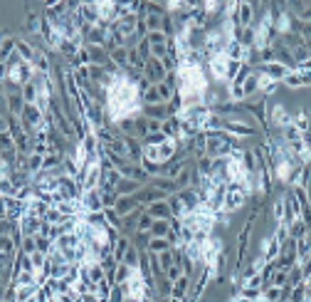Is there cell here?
<instances>
[{
  "mask_svg": "<svg viewBox=\"0 0 311 302\" xmlns=\"http://www.w3.org/2000/svg\"><path fill=\"white\" fill-rule=\"evenodd\" d=\"M247 193H245V188L242 184H227V196H225V206H223V211L225 213H235V211H240L242 206L247 203Z\"/></svg>",
  "mask_w": 311,
  "mask_h": 302,
  "instance_id": "obj_1",
  "label": "cell"
},
{
  "mask_svg": "<svg viewBox=\"0 0 311 302\" xmlns=\"http://www.w3.org/2000/svg\"><path fill=\"white\" fill-rule=\"evenodd\" d=\"M225 131L235 139H245V136H255L257 127L247 124V122H240V119H225Z\"/></svg>",
  "mask_w": 311,
  "mask_h": 302,
  "instance_id": "obj_2",
  "label": "cell"
},
{
  "mask_svg": "<svg viewBox=\"0 0 311 302\" xmlns=\"http://www.w3.org/2000/svg\"><path fill=\"white\" fill-rule=\"evenodd\" d=\"M143 77L151 82V85H161V82H166V77H168V72H166V67H163V62L161 59L151 57L148 62H146V70H143Z\"/></svg>",
  "mask_w": 311,
  "mask_h": 302,
  "instance_id": "obj_3",
  "label": "cell"
},
{
  "mask_svg": "<svg viewBox=\"0 0 311 302\" xmlns=\"http://www.w3.org/2000/svg\"><path fill=\"white\" fill-rule=\"evenodd\" d=\"M269 119H272V127H274V129H279V131H284L286 127H292V124H294V116L289 114L282 104H274V107L269 109Z\"/></svg>",
  "mask_w": 311,
  "mask_h": 302,
  "instance_id": "obj_4",
  "label": "cell"
},
{
  "mask_svg": "<svg viewBox=\"0 0 311 302\" xmlns=\"http://www.w3.org/2000/svg\"><path fill=\"white\" fill-rule=\"evenodd\" d=\"M79 201H82L86 213H99V211H104V198H101L99 188H97V191H84Z\"/></svg>",
  "mask_w": 311,
  "mask_h": 302,
  "instance_id": "obj_5",
  "label": "cell"
},
{
  "mask_svg": "<svg viewBox=\"0 0 311 302\" xmlns=\"http://www.w3.org/2000/svg\"><path fill=\"white\" fill-rule=\"evenodd\" d=\"M255 72L267 74L269 79H274V82H284V79H286V74H289V70H286L284 65H279V62H269V65H262V67H257Z\"/></svg>",
  "mask_w": 311,
  "mask_h": 302,
  "instance_id": "obj_6",
  "label": "cell"
},
{
  "mask_svg": "<svg viewBox=\"0 0 311 302\" xmlns=\"http://www.w3.org/2000/svg\"><path fill=\"white\" fill-rule=\"evenodd\" d=\"M208 67H210L212 79H217V82H227V57H225V55L210 57V59H208Z\"/></svg>",
  "mask_w": 311,
  "mask_h": 302,
  "instance_id": "obj_7",
  "label": "cell"
},
{
  "mask_svg": "<svg viewBox=\"0 0 311 302\" xmlns=\"http://www.w3.org/2000/svg\"><path fill=\"white\" fill-rule=\"evenodd\" d=\"M45 220L42 218H35V216H25L20 220V230H23V238H28V235H40V230H42Z\"/></svg>",
  "mask_w": 311,
  "mask_h": 302,
  "instance_id": "obj_8",
  "label": "cell"
},
{
  "mask_svg": "<svg viewBox=\"0 0 311 302\" xmlns=\"http://www.w3.org/2000/svg\"><path fill=\"white\" fill-rule=\"evenodd\" d=\"M146 213L151 218H156V220H161V218H173V213H170V206H168V198L166 201H156L151 203V206H146Z\"/></svg>",
  "mask_w": 311,
  "mask_h": 302,
  "instance_id": "obj_9",
  "label": "cell"
},
{
  "mask_svg": "<svg viewBox=\"0 0 311 302\" xmlns=\"http://www.w3.org/2000/svg\"><path fill=\"white\" fill-rule=\"evenodd\" d=\"M284 85L289 87V89H299V87H309V85H311V74H309V72H299V70H294V72H289V74H286Z\"/></svg>",
  "mask_w": 311,
  "mask_h": 302,
  "instance_id": "obj_10",
  "label": "cell"
},
{
  "mask_svg": "<svg viewBox=\"0 0 311 302\" xmlns=\"http://www.w3.org/2000/svg\"><path fill=\"white\" fill-rule=\"evenodd\" d=\"M143 116L146 119H156V122H166L170 116L168 104H153V107H143Z\"/></svg>",
  "mask_w": 311,
  "mask_h": 302,
  "instance_id": "obj_11",
  "label": "cell"
},
{
  "mask_svg": "<svg viewBox=\"0 0 311 302\" xmlns=\"http://www.w3.org/2000/svg\"><path fill=\"white\" fill-rule=\"evenodd\" d=\"M161 131L168 136V139H181V119L178 116H168L166 122H163V127H161Z\"/></svg>",
  "mask_w": 311,
  "mask_h": 302,
  "instance_id": "obj_12",
  "label": "cell"
},
{
  "mask_svg": "<svg viewBox=\"0 0 311 302\" xmlns=\"http://www.w3.org/2000/svg\"><path fill=\"white\" fill-rule=\"evenodd\" d=\"M141 188H143V184L134 181V178H121V184L116 186V193L119 196H136Z\"/></svg>",
  "mask_w": 311,
  "mask_h": 302,
  "instance_id": "obj_13",
  "label": "cell"
},
{
  "mask_svg": "<svg viewBox=\"0 0 311 302\" xmlns=\"http://www.w3.org/2000/svg\"><path fill=\"white\" fill-rule=\"evenodd\" d=\"M50 208H52V206H50V203H45L42 198H32V201H30V206H28V216L42 218V220H45V216L50 213Z\"/></svg>",
  "mask_w": 311,
  "mask_h": 302,
  "instance_id": "obj_14",
  "label": "cell"
},
{
  "mask_svg": "<svg viewBox=\"0 0 311 302\" xmlns=\"http://www.w3.org/2000/svg\"><path fill=\"white\" fill-rule=\"evenodd\" d=\"M13 285L25 288V285H37V273L35 270H17L13 277Z\"/></svg>",
  "mask_w": 311,
  "mask_h": 302,
  "instance_id": "obj_15",
  "label": "cell"
},
{
  "mask_svg": "<svg viewBox=\"0 0 311 302\" xmlns=\"http://www.w3.org/2000/svg\"><path fill=\"white\" fill-rule=\"evenodd\" d=\"M17 55H20L23 62H30V65H32V59L37 55V47L32 43H28V40H17Z\"/></svg>",
  "mask_w": 311,
  "mask_h": 302,
  "instance_id": "obj_16",
  "label": "cell"
},
{
  "mask_svg": "<svg viewBox=\"0 0 311 302\" xmlns=\"http://www.w3.org/2000/svg\"><path fill=\"white\" fill-rule=\"evenodd\" d=\"M23 109H25L23 94H20V92H10V94H8V112H10L13 116H20L23 114Z\"/></svg>",
  "mask_w": 311,
  "mask_h": 302,
  "instance_id": "obj_17",
  "label": "cell"
},
{
  "mask_svg": "<svg viewBox=\"0 0 311 302\" xmlns=\"http://www.w3.org/2000/svg\"><path fill=\"white\" fill-rule=\"evenodd\" d=\"M188 290H190V277H188V275H183L181 280H175V283H173V290H170V297H178V300H185Z\"/></svg>",
  "mask_w": 311,
  "mask_h": 302,
  "instance_id": "obj_18",
  "label": "cell"
},
{
  "mask_svg": "<svg viewBox=\"0 0 311 302\" xmlns=\"http://www.w3.org/2000/svg\"><path fill=\"white\" fill-rule=\"evenodd\" d=\"M245 52H247V50H245L237 40H230V43H227V47H225V57L227 59H235V62H242V59H245Z\"/></svg>",
  "mask_w": 311,
  "mask_h": 302,
  "instance_id": "obj_19",
  "label": "cell"
},
{
  "mask_svg": "<svg viewBox=\"0 0 311 302\" xmlns=\"http://www.w3.org/2000/svg\"><path fill=\"white\" fill-rule=\"evenodd\" d=\"M32 67H35V72H40V74H52V65H50V59H47V55H45L42 50H37V55L32 59Z\"/></svg>",
  "mask_w": 311,
  "mask_h": 302,
  "instance_id": "obj_20",
  "label": "cell"
},
{
  "mask_svg": "<svg viewBox=\"0 0 311 302\" xmlns=\"http://www.w3.org/2000/svg\"><path fill=\"white\" fill-rule=\"evenodd\" d=\"M309 230H311L309 226H306L301 218H297V220L289 226V238H292V240H301V238H306V233H309Z\"/></svg>",
  "mask_w": 311,
  "mask_h": 302,
  "instance_id": "obj_21",
  "label": "cell"
},
{
  "mask_svg": "<svg viewBox=\"0 0 311 302\" xmlns=\"http://www.w3.org/2000/svg\"><path fill=\"white\" fill-rule=\"evenodd\" d=\"M131 240H128L126 235H119V240L114 243V258L119 260V263H124V255L128 253V248H131Z\"/></svg>",
  "mask_w": 311,
  "mask_h": 302,
  "instance_id": "obj_22",
  "label": "cell"
},
{
  "mask_svg": "<svg viewBox=\"0 0 311 302\" xmlns=\"http://www.w3.org/2000/svg\"><path fill=\"white\" fill-rule=\"evenodd\" d=\"M242 89H245V99H250V97H255L257 92H259V74L252 72L247 79H245V85H242Z\"/></svg>",
  "mask_w": 311,
  "mask_h": 302,
  "instance_id": "obj_23",
  "label": "cell"
},
{
  "mask_svg": "<svg viewBox=\"0 0 311 302\" xmlns=\"http://www.w3.org/2000/svg\"><path fill=\"white\" fill-rule=\"evenodd\" d=\"M104 218H106V226H109V228L121 233V228H124V218L116 213V208H104Z\"/></svg>",
  "mask_w": 311,
  "mask_h": 302,
  "instance_id": "obj_24",
  "label": "cell"
},
{
  "mask_svg": "<svg viewBox=\"0 0 311 302\" xmlns=\"http://www.w3.org/2000/svg\"><path fill=\"white\" fill-rule=\"evenodd\" d=\"M20 94H23L25 104H37V99H40V89H37L35 82H28V85L20 89Z\"/></svg>",
  "mask_w": 311,
  "mask_h": 302,
  "instance_id": "obj_25",
  "label": "cell"
},
{
  "mask_svg": "<svg viewBox=\"0 0 311 302\" xmlns=\"http://www.w3.org/2000/svg\"><path fill=\"white\" fill-rule=\"evenodd\" d=\"M170 233V218H161V220H153V228H151V238H168Z\"/></svg>",
  "mask_w": 311,
  "mask_h": 302,
  "instance_id": "obj_26",
  "label": "cell"
},
{
  "mask_svg": "<svg viewBox=\"0 0 311 302\" xmlns=\"http://www.w3.org/2000/svg\"><path fill=\"white\" fill-rule=\"evenodd\" d=\"M173 245H170L168 238H151V243H148V253H153V255H161V253H166L170 250Z\"/></svg>",
  "mask_w": 311,
  "mask_h": 302,
  "instance_id": "obj_27",
  "label": "cell"
},
{
  "mask_svg": "<svg viewBox=\"0 0 311 302\" xmlns=\"http://www.w3.org/2000/svg\"><path fill=\"white\" fill-rule=\"evenodd\" d=\"M131 275H134V268H128L126 263H119V268H116V273H114V283H116V285H126Z\"/></svg>",
  "mask_w": 311,
  "mask_h": 302,
  "instance_id": "obj_28",
  "label": "cell"
},
{
  "mask_svg": "<svg viewBox=\"0 0 311 302\" xmlns=\"http://www.w3.org/2000/svg\"><path fill=\"white\" fill-rule=\"evenodd\" d=\"M168 206H170V213H173V218H183L185 213H188L178 193H173V196H168Z\"/></svg>",
  "mask_w": 311,
  "mask_h": 302,
  "instance_id": "obj_29",
  "label": "cell"
},
{
  "mask_svg": "<svg viewBox=\"0 0 311 302\" xmlns=\"http://www.w3.org/2000/svg\"><path fill=\"white\" fill-rule=\"evenodd\" d=\"M141 255H143V250H139L136 245H131V248H128V253L124 255V263H126L128 268H134V270H136V268L141 265Z\"/></svg>",
  "mask_w": 311,
  "mask_h": 302,
  "instance_id": "obj_30",
  "label": "cell"
},
{
  "mask_svg": "<svg viewBox=\"0 0 311 302\" xmlns=\"http://www.w3.org/2000/svg\"><path fill=\"white\" fill-rule=\"evenodd\" d=\"M294 127H297L301 134H306V131H311V116L306 114V112H299L297 116H294Z\"/></svg>",
  "mask_w": 311,
  "mask_h": 302,
  "instance_id": "obj_31",
  "label": "cell"
},
{
  "mask_svg": "<svg viewBox=\"0 0 311 302\" xmlns=\"http://www.w3.org/2000/svg\"><path fill=\"white\" fill-rule=\"evenodd\" d=\"M284 213H286V203H284V196H282V198H277L274 206H272V216H274V220H277V226L284 223Z\"/></svg>",
  "mask_w": 311,
  "mask_h": 302,
  "instance_id": "obj_32",
  "label": "cell"
},
{
  "mask_svg": "<svg viewBox=\"0 0 311 302\" xmlns=\"http://www.w3.org/2000/svg\"><path fill=\"white\" fill-rule=\"evenodd\" d=\"M158 263H161L163 273H168L170 268L175 265V253H173V248H170V250H166V253H161V255H158Z\"/></svg>",
  "mask_w": 311,
  "mask_h": 302,
  "instance_id": "obj_33",
  "label": "cell"
},
{
  "mask_svg": "<svg viewBox=\"0 0 311 302\" xmlns=\"http://www.w3.org/2000/svg\"><path fill=\"white\" fill-rule=\"evenodd\" d=\"M242 65H245V62H235V59H227V85L237 79V74H240Z\"/></svg>",
  "mask_w": 311,
  "mask_h": 302,
  "instance_id": "obj_34",
  "label": "cell"
},
{
  "mask_svg": "<svg viewBox=\"0 0 311 302\" xmlns=\"http://www.w3.org/2000/svg\"><path fill=\"white\" fill-rule=\"evenodd\" d=\"M262 297L269 300V302H279V300H284V292H282V288L269 285V288H264V295H262Z\"/></svg>",
  "mask_w": 311,
  "mask_h": 302,
  "instance_id": "obj_35",
  "label": "cell"
},
{
  "mask_svg": "<svg viewBox=\"0 0 311 302\" xmlns=\"http://www.w3.org/2000/svg\"><path fill=\"white\" fill-rule=\"evenodd\" d=\"M166 139H168V136H166L163 131H156V134H148V136L143 139V146H161Z\"/></svg>",
  "mask_w": 311,
  "mask_h": 302,
  "instance_id": "obj_36",
  "label": "cell"
},
{
  "mask_svg": "<svg viewBox=\"0 0 311 302\" xmlns=\"http://www.w3.org/2000/svg\"><path fill=\"white\" fill-rule=\"evenodd\" d=\"M237 295H240V297H247V300H262V295H264V292H262V290L259 288H240V292H237Z\"/></svg>",
  "mask_w": 311,
  "mask_h": 302,
  "instance_id": "obj_37",
  "label": "cell"
},
{
  "mask_svg": "<svg viewBox=\"0 0 311 302\" xmlns=\"http://www.w3.org/2000/svg\"><path fill=\"white\" fill-rule=\"evenodd\" d=\"M272 285H274V288H284V285H289V270H277L274 277H272Z\"/></svg>",
  "mask_w": 311,
  "mask_h": 302,
  "instance_id": "obj_38",
  "label": "cell"
},
{
  "mask_svg": "<svg viewBox=\"0 0 311 302\" xmlns=\"http://www.w3.org/2000/svg\"><path fill=\"white\" fill-rule=\"evenodd\" d=\"M153 220H156V218H151L148 213H143V216L139 218V228H136V230H139V233H151V228H153Z\"/></svg>",
  "mask_w": 311,
  "mask_h": 302,
  "instance_id": "obj_39",
  "label": "cell"
},
{
  "mask_svg": "<svg viewBox=\"0 0 311 302\" xmlns=\"http://www.w3.org/2000/svg\"><path fill=\"white\" fill-rule=\"evenodd\" d=\"M289 300H292V302H304V300H306V285H304V283H301V285H294Z\"/></svg>",
  "mask_w": 311,
  "mask_h": 302,
  "instance_id": "obj_40",
  "label": "cell"
},
{
  "mask_svg": "<svg viewBox=\"0 0 311 302\" xmlns=\"http://www.w3.org/2000/svg\"><path fill=\"white\" fill-rule=\"evenodd\" d=\"M183 275H185V273H183V265H173L168 273H166V277H168L170 283H175V280H181Z\"/></svg>",
  "mask_w": 311,
  "mask_h": 302,
  "instance_id": "obj_41",
  "label": "cell"
},
{
  "mask_svg": "<svg viewBox=\"0 0 311 302\" xmlns=\"http://www.w3.org/2000/svg\"><path fill=\"white\" fill-rule=\"evenodd\" d=\"M299 20H304V23H311V3H306V8H304V13Z\"/></svg>",
  "mask_w": 311,
  "mask_h": 302,
  "instance_id": "obj_42",
  "label": "cell"
},
{
  "mask_svg": "<svg viewBox=\"0 0 311 302\" xmlns=\"http://www.w3.org/2000/svg\"><path fill=\"white\" fill-rule=\"evenodd\" d=\"M82 302H99V295L97 292H86V295H82Z\"/></svg>",
  "mask_w": 311,
  "mask_h": 302,
  "instance_id": "obj_43",
  "label": "cell"
},
{
  "mask_svg": "<svg viewBox=\"0 0 311 302\" xmlns=\"http://www.w3.org/2000/svg\"><path fill=\"white\" fill-rule=\"evenodd\" d=\"M235 302H255V300H247V297H240V295H237V297H235Z\"/></svg>",
  "mask_w": 311,
  "mask_h": 302,
  "instance_id": "obj_44",
  "label": "cell"
},
{
  "mask_svg": "<svg viewBox=\"0 0 311 302\" xmlns=\"http://www.w3.org/2000/svg\"><path fill=\"white\" fill-rule=\"evenodd\" d=\"M25 302H37V297H32V300H25Z\"/></svg>",
  "mask_w": 311,
  "mask_h": 302,
  "instance_id": "obj_45",
  "label": "cell"
},
{
  "mask_svg": "<svg viewBox=\"0 0 311 302\" xmlns=\"http://www.w3.org/2000/svg\"><path fill=\"white\" fill-rule=\"evenodd\" d=\"M257 302H269V300H264V297H262V300H257Z\"/></svg>",
  "mask_w": 311,
  "mask_h": 302,
  "instance_id": "obj_46",
  "label": "cell"
},
{
  "mask_svg": "<svg viewBox=\"0 0 311 302\" xmlns=\"http://www.w3.org/2000/svg\"><path fill=\"white\" fill-rule=\"evenodd\" d=\"M279 302H292V300H279Z\"/></svg>",
  "mask_w": 311,
  "mask_h": 302,
  "instance_id": "obj_47",
  "label": "cell"
},
{
  "mask_svg": "<svg viewBox=\"0 0 311 302\" xmlns=\"http://www.w3.org/2000/svg\"><path fill=\"white\" fill-rule=\"evenodd\" d=\"M230 302H235V300H230Z\"/></svg>",
  "mask_w": 311,
  "mask_h": 302,
  "instance_id": "obj_48",
  "label": "cell"
},
{
  "mask_svg": "<svg viewBox=\"0 0 311 302\" xmlns=\"http://www.w3.org/2000/svg\"><path fill=\"white\" fill-rule=\"evenodd\" d=\"M304 302H309V300H304Z\"/></svg>",
  "mask_w": 311,
  "mask_h": 302,
  "instance_id": "obj_49",
  "label": "cell"
}]
</instances>
